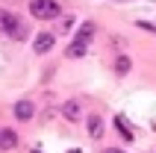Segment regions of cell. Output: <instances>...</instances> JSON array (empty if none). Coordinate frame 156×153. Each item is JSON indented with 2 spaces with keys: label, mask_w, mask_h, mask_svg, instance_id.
Instances as JSON below:
<instances>
[{
  "label": "cell",
  "mask_w": 156,
  "mask_h": 153,
  "mask_svg": "<svg viewBox=\"0 0 156 153\" xmlns=\"http://www.w3.org/2000/svg\"><path fill=\"white\" fill-rule=\"evenodd\" d=\"M91 35H94V24H91V21H86V24H83V30L77 33V38H83V41H88Z\"/></svg>",
  "instance_id": "8fae6325"
},
{
  "label": "cell",
  "mask_w": 156,
  "mask_h": 153,
  "mask_svg": "<svg viewBox=\"0 0 156 153\" xmlns=\"http://www.w3.org/2000/svg\"><path fill=\"white\" fill-rule=\"evenodd\" d=\"M62 118L65 121H83V100L80 97H71V100H65L62 103Z\"/></svg>",
  "instance_id": "7a4b0ae2"
},
{
  "label": "cell",
  "mask_w": 156,
  "mask_h": 153,
  "mask_svg": "<svg viewBox=\"0 0 156 153\" xmlns=\"http://www.w3.org/2000/svg\"><path fill=\"white\" fill-rule=\"evenodd\" d=\"M86 50H88V41L74 38V44L68 47V56H71V59H80V56H86Z\"/></svg>",
  "instance_id": "52a82bcc"
},
{
  "label": "cell",
  "mask_w": 156,
  "mask_h": 153,
  "mask_svg": "<svg viewBox=\"0 0 156 153\" xmlns=\"http://www.w3.org/2000/svg\"><path fill=\"white\" fill-rule=\"evenodd\" d=\"M15 144H18L15 130H0V150H12Z\"/></svg>",
  "instance_id": "8992f818"
},
{
  "label": "cell",
  "mask_w": 156,
  "mask_h": 153,
  "mask_svg": "<svg viewBox=\"0 0 156 153\" xmlns=\"http://www.w3.org/2000/svg\"><path fill=\"white\" fill-rule=\"evenodd\" d=\"M6 35H12L15 41H21V38H27V27H24V21L18 18V21H15V24H12V30H9Z\"/></svg>",
  "instance_id": "9c48e42d"
},
{
  "label": "cell",
  "mask_w": 156,
  "mask_h": 153,
  "mask_svg": "<svg viewBox=\"0 0 156 153\" xmlns=\"http://www.w3.org/2000/svg\"><path fill=\"white\" fill-rule=\"evenodd\" d=\"M103 153H124V150H118V147H106Z\"/></svg>",
  "instance_id": "5bb4252c"
},
{
  "label": "cell",
  "mask_w": 156,
  "mask_h": 153,
  "mask_svg": "<svg viewBox=\"0 0 156 153\" xmlns=\"http://www.w3.org/2000/svg\"><path fill=\"white\" fill-rule=\"evenodd\" d=\"M33 115H35V106H33V100H18L15 103V121H33Z\"/></svg>",
  "instance_id": "3957f363"
},
{
  "label": "cell",
  "mask_w": 156,
  "mask_h": 153,
  "mask_svg": "<svg viewBox=\"0 0 156 153\" xmlns=\"http://www.w3.org/2000/svg\"><path fill=\"white\" fill-rule=\"evenodd\" d=\"M139 27H141V30H150V33L156 30V27H153V24H147V21H139Z\"/></svg>",
  "instance_id": "4fadbf2b"
},
{
  "label": "cell",
  "mask_w": 156,
  "mask_h": 153,
  "mask_svg": "<svg viewBox=\"0 0 156 153\" xmlns=\"http://www.w3.org/2000/svg\"><path fill=\"white\" fill-rule=\"evenodd\" d=\"M30 15L38 18V21H50V18L62 15V6L56 0H33V3H30Z\"/></svg>",
  "instance_id": "6da1fadb"
},
{
  "label": "cell",
  "mask_w": 156,
  "mask_h": 153,
  "mask_svg": "<svg viewBox=\"0 0 156 153\" xmlns=\"http://www.w3.org/2000/svg\"><path fill=\"white\" fill-rule=\"evenodd\" d=\"M53 44H56V38H53L50 33H38V35L33 38L35 53H50V50H53Z\"/></svg>",
  "instance_id": "277c9868"
},
{
  "label": "cell",
  "mask_w": 156,
  "mask_h": 153,
  "mask_svg": "<svg viewBox=\"0 0 156 153\" xmlns=\"http://www.w3.org/2000/svg\"><path fill=\"white\" fill-rule=\"evenodd\" d=\"M15 21H18V15H12V12H6V9H0V33H9Z\"/></svg>",
  "instance_id": "ba28073f"
},
{
  "label": "cell",
  "mask_w": 156,
  "mask_h": 153,
  "mask_svg": "<svg viewBox=\"0 0 156 153\" xmlns=\"http://www.w3.org/2000/svg\"><path fill=\"white\" fill-rule=\"evenodd\" d=\"M88 136L94 138H103V118L100 115H88Z\"/></svg>",
  "instance_id": "5b68a950"
},
{
  "label": "cell",
  "mask_w": 156,
  "mask_h": 153,
  "mask_svg": "<svg viewBox=\"0 0 156 153\" xmlns=\"http://www.w3.org/2000/svg\"><path fill=\"white\" fill-rule=\"evenodd\" d=\"M130 68H133V62H130V56H118L115 59V74H130Z\"/></svg>",
  "instance_id": "30bf717a"
},
{
  "label": "cell",
  "mask_w": 156,
  "mask_h": 153,
  "mask_svg": "<svg viewBox=\"0 0 156 153\" xmlns=\"http://www.w3.org/2000/svg\"><path fill=\"white\" fill-rule=\"evenodd\" d=\"M115 127L121 130V136L127 138V141H130V138H133V133H130V130H127V127H124V118H118V121H115Z\"/></svg>",
  "instance_id": "7c38bea8"
}]
</instances>
